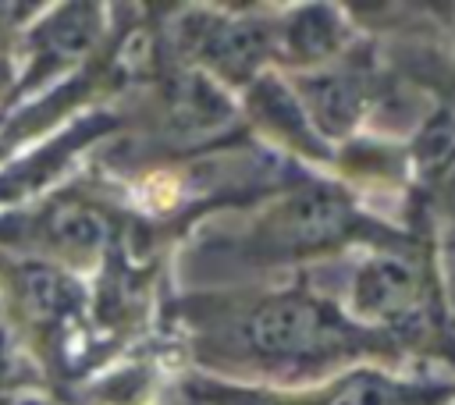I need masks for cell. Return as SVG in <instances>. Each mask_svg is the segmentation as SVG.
<instances>
[{"label":"cell","mask_w":455,"mask_h":405,"mask_svg":"<svg viewBox=\"0 0 455 405\" xmlns=\"http://www.w3.org/2000/svg\"><path fill=\"white\" fill-rule=\"evenodd\" d=\"M444 391H423L409 384H395L377 373H355L341 384L334 405H437Z\"/></svg>","instance_id":"obj_5"},{"label":"cell","mask_w":455,"mask_h":405,"mask_svg":"<svg viewBox=\"0 0 455 405\" xmlns=\"http://www.w3.org/2000/svg\"><path fill=\"white\" fill-rule=\"evenodd\" d=\"M419 295V274L412 263L398 259V256H377L363 266V274L355 277L352 298L355 309L363 316L373 320H398L416 306Z\"/></svg>","instance_id":"obj_3"},{"label":"cell","mask_w":455,"mask_h":405,"mask_svg":"<svg viewBox=\"0 0 455 405\" xmlns=\"http://www.w3.org/2000/svg\"><path fill=\"white\" fill-rule=\"evenodd\" d=\"M306 92H309V110L327 135H341L359 114V85L352 78L327 75L309 82Z\"/></svg>","instance_id":"obj_4"},{"label":"cell","mask_w":455,"mask_h":405,"mask_svg":"<svg viewBox=\"0 0 455 405\" xmlns=\"http://www.w3.org/2000/svg\"><path fill=\"white\" fill-rule=\"evenodd\" d=\"M242 338L252 355L270 362H309L359 345V330H352L331 302L302 291L263 298L242 320Z\"/></svg>","instance_id":"obj_1"},{"label":"cell","mask_w":455,"mask_h":405,"mask_svg":"<svg viewBox=\"0 0 455 405\" xmlns=\"http://www.w3.org/2000/svg\"><path fill=\"white\" fill-rule=\"evenodd\" d=\"M363 227V217L352 202L327 188H302L288 195L263 224L259 249L270 256H306L348 242Z\"/></svg>","instance_id":"obj_2"}]
</instances>
